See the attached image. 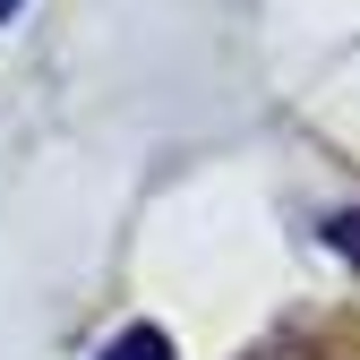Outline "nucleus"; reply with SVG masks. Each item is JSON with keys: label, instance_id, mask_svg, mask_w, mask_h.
I'll use <instances>...</instances> for the list:
<instances>
[{"label": "nucleus", "instance_id": "nucleus-1", "mask_svg": "<svg viewBox=\"0 0 360 360\" xmlns=\"http://www.w3.org/2000/svg\"><path fill=\"white\" fill-rule=\"evenodd\" d=\"M103 360H180V352H172V335H163V326H120Z\"/></svg>", "mask_w": 360, "mask_h": 360}, {"label": "nucleus", "instance_id": "nucleus-2", "mask_svg": "<svg viewBox=\"0 0 360 360\" xmlns=\"http://www.w3.org/2000/svg\"><path fill=\"white\" fill-rule=\"evenodd\" d=\"M318 240H326L335 257H352V266H360V206H352V214H326V232H318Z\"/></svg>", "mask_w": 360, "mask_h": 360}, {"label": "nucleus", "instance_id": "nucleus-3", "mask_svg": "<svg viewBox=\"0 0 360 360\" xmlns=\"http://www.w3.org/2000/svg\"><path fill=\"white\" fill-rule=\"evenodd\" d=\"M0 18H18V0H0Z\"/></svg>", "mask_w": 360, "mask_h": 360}]
</instances>
